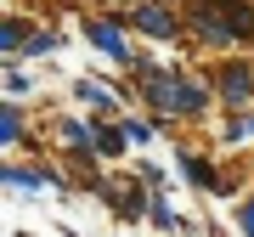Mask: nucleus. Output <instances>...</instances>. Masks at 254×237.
I'll use <instances>...</instances> for the list:
<instances>
[{"label": "nucleus", "instance_id": "6e6552de", "mask_svg": "<svg viewBox=\"0 0 254 237\" xmlns=\"http://www.w3.org/2000/svg\"><path fill=\"white\" fill-rule=\"evenodd\" d=\"M0 136H6V141H17V136H23V124H17V108H6V113H0Z\"/></svg>", "mask_w": 254, "mask_h": 237}, {"label": "nucleus", "instance_id": "39448f33", "mask_svg": "<svg viewBox=\"0 0 254 237\" xmlns=\"http://www.w3.org/2000/svg\"><path fill=\"white\" fill-rule=\"evenodd\" d=\"M6 186H57V170H6Z\"/></svg>", "mask_w": 254, "mask_h": 237}, {"label": "nucleus", "instance_id": "423d86ee", "mask_svg": "<svg viewBox=\"0 0 254 237\" xmlns=\"http://www.w3.org/2000/svg\"><path fill=\"white\" fill-rule=\"evenodd\" d=\"M130 136H125V130H96V153L102 158H119V147H125Z\"/></svg>", "mask_w": 254, "mask_h": 237}, {"label": "nucleus", "instance_id": "0eeeda50", "mask_svg": "<svg viewBox=\"0 0 254 237\" xmlns=\"http://www.w3.org/2000/svg\"><path fill=\"white\" fill-rule=\"evenodd\" d=\"M79 96H85V102H91V108H113V96H108V91H102V85H91V79H85V85H79Z\"/></svg>", "mask_w": 254, "mask_h": 237}, {"label": "nucleus", "instance_id": "f03ea898", "mask_svg": "<svg viewBox=\"0 0 254 237\" xmlns=\"http://www.w3.org/2000/svg\"><path fill=\"white\" fill-rule=\"evenodd\" d=\"M130 23H141L147 34H158V40L175 34V23H170V11H164V6H136V11H130Z\"/></svg>", "mask_w": 254, "mask_h": 237}, {"label": "nucleus", "instance_id": "1a4fd4ad", "mask_svg": "<svg viewBox=\"0 0 254 237\" xmlns=\"http://www.w3.org/2000/svg\"><path fill=\"white\" fill-rule=\"evenodd\" d=\"M0 46L17 51V46H23V28H17V23H6V28H0Z\"/></svg>", "mask_w": 254, "mask_h": 237}, {"label": "nucleus", "instance_id": "9d476101", "mask_svg": "<svg viewBox=\"0 0 254 237\" xmlns=\"http://www.w3.org/2000/svg\"><path fill=\"white\" fill-rule=\"evenodd\" d=\"M237 220H243V232L254 237V203H243V215H237Z\"/></svg>", "mask_w": 254, "mask_h": 237}, {"label": "nucleus", "instance_id": "7ed1b4c3", "mask_svg": "<svg viewBox=\"0 0 254 237\" xmlns=\"http://www.w3.org/2000/svg\"><path fill=\"white\" fill-rule=\"evenodd\" d=\"M85 34H91V46L113 51V57H125V40H119V28H108V23H85Z\"/></svg>", "mask_w": 254, "mask_h": 237}, {"label": "nucleus", "instance_id": "f257e3e1", "mask_svg": "<svg viewBox=\"0 0 254 237\" xmlns=\"http://www.w3.org/2000/svg\"><path fill=\"white\" fill-rule=\"evenodd\" d=\"M147 102L158 113H198L203 108V91L187 85L181 73H147Z\"/></svg>", "mask_w": 254, "mask_h": 237}, {"label": "nucleus", "instance_id": "20e7f679", "mask_svg": "<svg viewBox=\"0 0 254 237\" xmlns=\"http://www.w3.org/2000/svg\"><path fill=\"white\" fill-rule=\"evenodd\" d=\"M220 91H226V102H249V91H254V79L243 68H226V79H220Z\"/></svg>", "mask_w": 254, "mask_h": 237}]
</instances>
